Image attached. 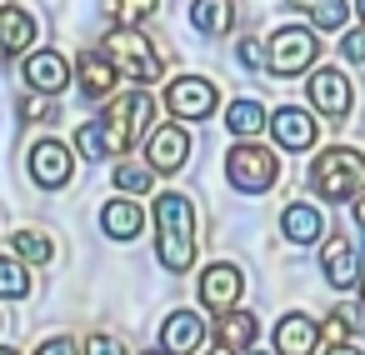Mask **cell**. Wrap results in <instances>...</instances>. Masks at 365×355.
<instances>
[{
    "label": "cell",
    "instance_id": "1",
    "mask_svg": "<svg viewBox=\"0 0 365 355\" xmlns=\"http://www.w3.org/2000/svg\"><path fill=\"white\" fill-rule=\"evenodd\" d=\"M155 230H160L155 235L160 265L185 275L195 265V205H190V195H180V190L155 195Z\"/></svg>",
    "mask_w": 365,
    "mask_h": 355
},
{
    "label": "cell",
    "instance_id": "2",
    "mask_svg": "<svg viewBox=\"0 0 365 355\" xmlns=\"http://www.w3.org/2000/svg\"><path fill=\"white\" fill-rule=\"evenodd\" d=\"M155 96L150 91H130V96H110V110L101 115V125H106V135H110V145H115V155L120 150H130L140 135L150 140L155 135Z\"/></svg>",
    "mask_w": 365,
    "mask_h": 355
},
{
    "label": "cell",
    "instance_id": "3",
    "mask_svg": "<svg viewBox=\"0 0 365 355\" xmlns=\"http://www.w3.org/2000/svg\"><path fill=\"white\" fill-rule=\"evenodd\" d=\"M310 185H315V195H325V200H350V195H360V190H365V155L350 150V145L320 150L315 165H310Z\"/></svg>",
    "mask_w": 365,
    "mask_h": 355
},
{
    "label": "cell",
    "instance_id": "4",
    "mask_svg": "<svg viewBox=\"0 0 365 355\" xmlns=\"http://www.w3.org/2000/svg\"><path fill=\"white\" fill-rule=\"evenodd\" d=\"M106 56H110V66H115L125 81H135V86H155V81H160V56H155V46H150L135 26H115V31L106 36Z\"/></svg>",
    "mask_w": 365,
    "mask_h": 355
},
{
    "label": "cell",
    "instance_id": "5",
    "mask_svg": "<svg viewBox=\"0 0 365 355\" xmlns=\"http://www.w3.org/2000/svg\"><path fill=\"white\" fill-rule=\"evenodd\" d=\"M225 175H230V185H235V190L260 195V190H270V185L280 180V160H275L265 145L240 140V145H230V155H225Z\"/></svg>",
    "mask_w": 365,
    "mask_h": 355
},
{
    "label": "cell",
    "instance_id": "6",
    "mask_svg": "<svg viewBox=\"0 0 365 355\" xmlns=\"http://www.w3.org/2000/svg\"><path fill=\"white\" fill-rule=\"evenodd\" d=\"M315 51H320L315 31H305V26H280V31L270 36V76H300V71H310Z\"/></svg>",
    "mask_w": 365,
    "mask_h": 355
},
{
    "label": "cell",
    "instance_id": "7",
    "mask_svg": "<svg viewBox=\"0 0 365 355\" xmlns=\"http://www.w3.org/2000/svg\"><path fill=\"white\" fill-rule=\"evenodd\" d=\"M215 86L205 81V76H175L170 86H165V110L175 115V120H205L210 110H215Z\"/></svg>",
    "mask_w": 365,
    "mask_h": 355
},
{
    "label": "cell",
    "instance_id": "8",
    "mask_svg": "<svg viewBox=\"0 0 365 355\" xmlns=\"http://www.w3.org/2000/svg\"><path fill=\"white\" fill-rule=\"evenodd\" d=\"M350 101H355V91H350V76H345V71L320 66V71L310 76V106H315L325 120H345V115H350Z\"/></svg>",
    "mask_w": 365,
    "mask_h": 355
},
{
    "label": "cell",
    "instance_id": "9",
    "mask_svg": "<svg viewBox=\"0 0 365 355\" xmlns=\"http://www.w3.org/2000/svg\"><path fill=\"white\" fill-rule=\"evenodd\" d=\"M185 155H190V135H185V125H180V120L155 125V135L145 140V165H150L155 175L180 170V165H185Z\"/></svg>",
    "mask_w": 365,
    "mask_h": 355
},
{
    "label": "cell",
    "instance_id": "10",
    "mask_svg": "<svg viewBox=\"0 0 365 355\" xmlns=\"http://www.w3.org/2000/svg\"><path fill=\"white\" fill-rule=\"evenodd\" d=\"M71 170H76L71 145H61V140H41V145H31V180H36V185L61 190V185L71 180Z\"/></svg>",
    "mask_w": 365,
    "mask_h": 355
},
{
    "label": "cell",
    "instance_id": "11",
    "mask_svg": "<svg viewBox=\"0 0 365 355\" xmlns=\"http://www.w3.org/2000/svg\"><path fill=\"white\" fill-rule=\"evenodd\" d=\"M21 76H26V86H31L36 96H56V91L71 86V66H66L61 51H36V56H26Z\"/></svg>",
    "mask_w": 365,
    "mask_h": 355
},
{
    "label": "cell",
    "instance_id": "12",
    "mask_svg": "<svg viewBox=\"0 0 365 355\" xmlns=\"http://www.w3.org/2000/svg\"><path fill=\"white\" fill-rule=\"evenodd\" d=\"M320 265H325V280H330L335 290L360 285V255H355V240H350V235H330L325 250H320Z\"/></svg>",
    "mask_w": 365,
    "mask_h": 355
},
{
    "label": "cell",
    "instance_id": "13",
    "mask_svg": "<svg viewBox=\"0 0 365 355\" xmlns=\"http://www.w3.org/2000/svg\"><path fill=\"white\" fill-rule=\"evenodd\" d=\"M240 270L235 265H225V260H215V265H205L200 270V305H210V310H235V300H240Z\"/></svg>",
    "mask_w": 365,
    "mask_h": 355
},
{
    "label": "cell",
    "instance_id": "14",
    "mask_svg": "<svg viewBox=\"0 0 365 355\" xmlns=\"http://www.w3.org/2000/svg\"><path fill=\"white\" fill-rule=\"evenodd\" d=\"M160 345H165V355H195L205 345V320L195 310H170L165 330H160Z\"/></svg>",
    "mask_w": 365,
    "mask_h": 355
},
{
    "label": "cell",
    "instance_id": "15",
    "mask_svg": "<svg viewBox=\"0 0 365 355\" xmlns=\"http://www.w3.org/2000/svg\"><path fill=\"white\" fill-rule=\"evenodd\" d=\"M36 36H41V26L26 6L0 11V46H6V56H36Z\"/></svg>",
    "mask_w": 365,
    "mask_h": 355
},
{
    "label": "cell",
    "instance_id": "16",
    "mask_svg": "<svg viewBox=\"0 0 365 355\" xmlns=\"http://www.w3.org/2000/svg\"><path fill=\"white\" fill-rule=\"evenodd\" d=\"M270 130H275V140H280L285 150H310V145H315V115L300 110V106L270 110Z\"/></svg>",
    "mask_w": 365,
    "mask_h": 355
},
{
    "label": "cell",
    "instance_id": "17",
    "mask_svg": "<svg viewBox=\"0 0 365 355\" xmlns=\"http://www.w3.org/2000/svg\"><path fill=\"white\" fill-rule=\"evenodd\" d=\"M320 345V325L310 315H285L275 325V355H315Z\"/></svg>",
    "mask_w": 365,
    "mask_h": 355
},
{
    "label": "cell",
    "instance_id": "18",
    "mask_svg": "<svg viewBox=\"0 0 365 355\" xmlns=\"http://www.w3.org/2000/svg\"><path fill=\"white\" fill-rule=\"evenodd\" d=\"M255 335H260V320H255L250 310H225V315L215 320V340H220V350H230V355H245V350L255 345Z\"/></svg>",
    "mask_w": 365,
    "mask_h": 355
},
{
    "label": "cell",
    "instance_id": "19",
    "mask_svg": "<svg viewBox=\"0 0 365 355\" xmlns=\"http://www.w3.org/2000/svg\"><path fill=\"white\" fill-rule=\"evenodd\" d=\"M76 76H81V91H86L91 101H106V96H115V81H120V71L110 66V56H96V51H86V56H81Z\"/></svg>",
    "mask_w": 365,
    "mask_h": 355
},
{
    "label": "cell",
    "instance_id": "20",
    "mask_svg": "<svg viewBox=\"0 0 365 355\" xmlns=\"http://www.w3.org/2000/svg\"><path fill=\"white\" fill-rule=\"evenodd\" d=\"M280 230H285V240H295V245H315V240L325 235V220H320V210H315V205L295 200V205H285Z\"/></svg>",
    "mask_w": 365,
    "mask_h": 355
},
{
    "label": "cell",
    "instance_id": "21",
    "mask_svg": "<svg viewBox=\"0 0 365 355\" xmlns=\"http://www.w3.org/2000/svg\"><path fill=\"white\" fill-rule=\"evenodd\" d=\"M140 225H145V210H140L135 200H110V205L101 210V230L115 235V240H135Z\"/></svg>",
    "mask_w": 365,
    "mask_h": 355
},
{
    "label": "cell",
    "instance_id": "22",
    "mask_svg": "<svg viewBox=\"0 0 365 355\" xmlns=\"http://www.w3.org/2000/svg\"><path fill=\"white\" fill-rule=\"evenodd\" d=\"M230 21H235L230 0H190V26H195L200 36H225Z\"/></svg>",
    "mask_w": 365,
    "mask_h": 355
},
{
    "label": "cell",
    "instance_id": "23",
    "mask_svg": "<svg viewBox=\"0 0 365 355\" xmlns=\"http://www.w3.org/2000/svg\"><path fill=\"white\" fill-rule=\"evenodd\" d=\"M225 125H230V135H240V140H255V135L270 125V115H265V106H255V101H230V110H225Z\"/></svg>",
    "mask_w": 365,
    "mask_h": 355
},
{
    "label": "cell",
    "instance_id": "24",
    "mask_svg": "<svg viewBox=\"0 0 365 355\" xmlns=\"http://www.w3.org/2000/svg\"><path fill=\"white\" fill-rule=\"evenodd\" d=\"M0 295H6V300L31 295V275H26V265L11 260V255H0Z\"/></svg>",
    "mask_w": 365,
    "mask_h": 355
},
{
    "label": "cell",
    "instance_id": "25",
    "mask_svg": "<svg viewBox=\"0 0 365 355\" xmlns=\"http://www.w3.org/2000/svg\"><path fill=\"white\" fill-rule=\"evenodd\" d=\"M150 175H155V170H150L145 160H125V165H115V175H110V180H115V190L140 195V190H150Z\"/></svg>",
    "mask_w": 365,
    "mask_h": 355
},
{
    "label": "cell",
    "instance_id": "26",
    "mask_svg": "<svg viewBox=\"0 0 365 355\" xmlns=\"http://www.w3.org/2000/svg\"><path fill=\"white\" fill-rule=\"evenodd\" d=\"M76 145H81V155H115V145H110V135H106V125L101 120H86L81 130H76Z\"/></svg>",
    "mask_w": 365,
    "mask_h": 355
},
{
    "label": "cell",
    "instance_id": "27",
    "mask_svg": "<svg viewBox=\"0 0 365 355\" xmlns=\"http://www.w3.org/2000/svg\"><path fill=\"white\" fill-rule=\"evenodd\" d=\"M16 255L31 260V265H46L56 250H51V240H46L41 230H16Z\"/></svg>",
    "mask_w": 365,
    "mask_h": 355
},
{
    "label": "cell",
    "instance_id": "28",
    "mask_svg": "<svg viewBox=\"0 0 365 355\" xmlns=\"http://www.w3.org/2000/svg\"><path fill=\"white\" fill-rule=\"evenodd\" d=\"M345 16H350V6H345V0H320V6L310 11L315 31H340V26H345Z\"/></svg>",
    "mask_w": 365,
    "mask_h": 355
},
{
    "label": "cell",
    "instance_id": "29",
    "mask_svg": "<svg viewBox=\"0 0 365 355\" xmlns=\"http://www.w3.org/2000/svg\"><path fill=\"white\" fill-rule=\"evenodd\" d=\"M155 6H160V0H110V16H115L120 26H135V21L155 16Z\"/></svg>",
    "mask_w": 365,
    "mask_h": 355
},
{
    "label": "cell",
    "instance_id": "30",
    "mask_svg": "<svg viewBox=\"0 0 365 355\" xmlns=\"http://www.w3.org/2000/svg\"><path fill=\"white\" fill-rule=\"evenodd\" d=\"M350 330H355V320H350V310H330V320L320 325V335H325L330 345H350Z\"/></svg>",
    "mask_w": 365,
    "mask_h": 355
},
{
    "label": "cell",
    "instance_id": "31",
    "mask_svg": "<svg viewBox=\"0 0 365 355\" xmlns=\"http://www.w3.org/2000/svg\"><path fill=\"white\" fill-rule=\"evenodd\" d=\"M235 56H240V66H250V71H270V46H260V41H240Z\"/></svg>",
    "mask_w": 365,
    "mask_h": 355
},
{
    "label": "cell",
    "instance_id": "32",
    "mask_svg": "<svg viewBox=\"0 0 365 355\" xmlns=\"http://www.w3.org/2000/svg\"><path fill=\"white\" fill-rule=\"evenodd\" d=\"M21 115H26V120H56L61 110H56L46 96H26V101H21Z\"/></svg>",
    "mask_w": 365,
    "mask_h": 355
},
{
    "label": "cell",
    "instance_id": "33",
    "mask_svg": "<svg viewBox=\"0 0 365 355\" xmlns=\"http://www.w3.org/2000/svg\"><path fill=\"white\" fill-rule=\"evenodd\" d=\"M86 355H125V345L115 335H91L86 340Z\"/></svg>",
    "mask_w": 365,
    "mask_h": 355
},
{
    "label": "cell",
    "instance_id": "34",
    "mask_svg": "<svg viewBox=\"0 0 365 355\" xmlns=\"http://www.w3.org/2000/svg\"><path fill=\"white\" fill-rule=\"evenodd\" d=\"M36 355H81V350H76V340H71V335H56V340H46Z\"/></svg>",
    "mask_w": 365,
    "mask_h": 355
},
{
    "label": "cell",
    "instance_id": "35",
    "mask_svg": "<svg viewBox=\"0 0 365 355\" xmlns=\"http://www.w3.org/2000/svg\"><path fill=\"white\" fill-rule=\"evenodd\" d=\"M345 56L350 61H365V31H350L345 36Z\"/></svg>",
    "mask_w": 365,
    "mask_h": 355
},
{
    "label": "cell",
    "instance_id": "36",
    "mask_svg": "<svg viewBox=\"0 0 365 355\" xmlns=\"http://www.w3.org/2000/svg\"><path fill=\"white\" fill-rule=\"evenodd\" d=\"M325 355H365V350H355V345H330Z\"/></svg>",
    "mask_w": 365,
    "mask_h": 355
},
{
    "label": "cell",
    "instance_id": "37",
    "mask_svg": "<svg viewBox=\"0 0 365 355\" xmlns=\"http://www.w3.org/2000/svg\"><path fill=\"white\" fill-rule=\"evenodd\" d=\"M355 220H360V230H365V195L355 200Z\"/></svg>",
    "mask_w": 365,
    "mask_h": 355
},
{
    "label": "cell",
    "instance_id": "38",
    "mask_svg": "<svg viewBox=\"0 0 365 355\" xmlns=\"http://www.w3.org/2000/svg\"><path fill=\"white\" fill-rule=\"evenodd\" d=\"M290 6H295V11H315V6H320V0H290Z\"/></svg>",
    "mask_w": 365,
    "mask_h": 355
},
{
    "label": "cell",
    "instance_id": "39",
    "mask_svg": "<svg viewBox=\"0 0 365 355\" xmlns=\"http://www.w3.org/2000/svg\"><path fill=\"white\" fill-rule=\"evenodd\" d=\"M355 16H360V26H365V0H355Z\"/></svg>",
    "mask_w": 365,
    "mask_h": 355
},
{
    "label": "cell",
    "instance_id": "40",
    "mask_svg": "<svg viewBox=\"0 0 365 355\" xmlns=\"http://www.w3.org/2000/svg\"><path fill=\"white\" fill-rule=\"evenodd\" d=\"M0 355H21V350H11V345H0Z\"/></svg>",
    "mask_w": 365,
    "mask_h": 355
},
{
    "label": "cell",
    "instance_id": "41",
    "mask_svg": "<svg viewBox=\"0 0 365 355\" xmlns=\"http://www.w3.org/2000/svg\"><path fill=\"white\" fill-rule=\"evenodd\" d=\"M360 300H365V275H360Z\"/></svg>",
    "mask_w": 365,
    "mask_h": 355
},
{
    "label": "cell",
    "instance_id": "42",
    "mask_svg": "<svg viewBox=\"0 0 365 355\" xmlns=\"http://www.w3.org/2000/svg\"><path fill=\"white\" fill-rule=\"evenodd\" d=\"M210 355H230V350H210Z\"/></svg>",
    "mask_w": 365,
    "mask_h": 355
},
{
    "label": "cell",
    "instance_id": "43",
    "mask_svg": "<svg viewBox=\"0 0 365 355\" xmlns=\"http://www.w3.org/2000/svg\"><path fill=\"white\" fill-rule=\"evenodd\" d=\"M0 61H6V46H0Z\"/></svg>",
    "mask_w": 365,
    "mask_h": 355
},
{
    "label": "cell",
    "instance_id": "44",
    "mask_svg": "<svg viewBox=\"0 0 365 355\" xmlns=\"http://www.w3.org/2000/svg\"><path fill=\"white\" fill-rule=\"evenodd\" d=\"M160 355H165V350H160Z\"/></svg>",
    "mask_w": 365,
    "mask_h": 355
}]
</instances>
